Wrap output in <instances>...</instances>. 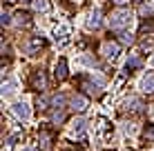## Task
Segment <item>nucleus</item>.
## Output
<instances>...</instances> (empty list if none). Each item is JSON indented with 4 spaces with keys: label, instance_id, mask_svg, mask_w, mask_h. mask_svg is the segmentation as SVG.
<instances>
[{
    "label": "nucleus",
    "instance_id": "f257e3e1",
    "mask_svg": "<svg viewBox=\"0 0 154 151\" xmlns=\"http://www.w3.org/2000/svg\"><path fill=\"white\" fill-rule=\"evenodd\" d=\"M130 22H132V13L127 9H116L109 16V27L112 29H125L130 27Z\"/></svg>",
    "mask_w": 154,
    "mask_h": 151
},
{
    "label": "nucleus",
    "instance_id": "f03ea898",
    "mask_svg": "<svg viewBox=\"0 0 154 151\" xmlns=\"http://www.w3.org/2000/svg\"><path fill=\"white\" fill-rule=\"evenodd\" d=\"M11 111L20 118V120H29L31 118V109H29L27 102H16V105L11 107Z\"/></svg>",
    "mask_w": 154,
    "mask_h": 151
},
{
    "label": "nucleus",
    "instance_id": "7ed1b4c3",
    "mask_svg": "<svg viewBox=\"0 0 154 151\" xmlns=\"http://www.w3.org/2000/svg\"><path fill=\"white\" fill-rule=\"evenodd\" d=\"M141 91L143 93H154V71H147L141 80Z\"/></svg>",
    "mask_w": 154,
    "mask_h": 151
},
{
    "label": "nucleus",
    "instance_id": "20e7f679",
    "mask_svg": "<svg viewBox=\"0 0 154 151\" xmlns=\"http://www.w3.org/2000/svg\"><path fill=\"white\" fill-rule=\"evenodd\" d=\"M69 107L74 109V111H85V109H87V98L81 96V93H76V96H72Z\"/></svg>",
    "mask_w": 154,
    "mask_h": 151
},
{
    "label": "nucleus",
    "instance_id": "39448f33",
    "mask_svg": "<svg viewBox=\"0 0 154 151\" xmlns=\"http://www.w3.org/2000/svg\"><path fill=\"white\" fill-rule=\"evenodd\" d=\"M103 54H105V58H116V56L121 54V45L119 42H105L103 45Z\"/></svg>",
    "mask_w": 154,
    "mask_h": 151
},
{
    "label": "nucleus",
    "instance_id": "423d86ee",
    "mask_svg": "<svg viewBox=\"0 0 154 151\" xmlns=\"http://www.w3.org/2000/svg\"><path fill=\"white\" fill-rule=\"evenodd\" d=\"M98 27H100V11L94 9V11H89V16H87V29H98Z\"/></svg>",
    "mask_w": 154,
    "mask_h": 151
},
{
    "label": "nucleus",
    "instance_id": "0eeeda50",
    "mask_svg": "<svg viewBox=\"0 0 154 151\" xmlns=\"http://www.w3.org/2000/svg\"><path fill=\"white\" fill-rule=\"evenodd\" d=\"M54 76L58 78V80H63V78H67V60L60 58L56 62V69H54Z\"/></svg>",
    "mask_w": 154,
    "mask_h": 151
},
{
    "label": "nucleus",
    "instance_id": "6e6552de",
    "mask_svg": "<svg viewBox=\"0 0 154 151\" xmlns=\"http://www.w3.org/2000/svg\"><path fill=\"white\" fill-rule=\"evenodd\" d=\"M45 85H47L45 74H42V71H36L34 78H31V87H34V89H45Z\"/></svg>",
    "mask_w": 154,
    "mask_h": 151
},
{
    "label": "nucleus",
    "instance_id": "1a4fd4ad",
    "mask_svg": "<svg viewBox=\"0 0 154 151\" xmlns=\"http://www.w3.org/2000/svg\"><path fill=\"white\" fill-rule=\"evenodd\" d=\"M83 131H85V120L83 118H76V120L72 122V133L74 136H83Z\"/></svg>",
    "mask_w": 154,
    "mask_h": 151
},
{
    "label": "nucleus",
    "instance_id": "9d476101",
    "mask_svg": "<svg viewBox=\"0 0 154 151\" xmlns=\"http://www.w3.org/2000/svg\"><path fill=\"white\" fill-rule=\"evenodd\" d=\"M11 93H16V82H14V80L2 82V96H5V98H9Z\"/></svg>",
    "mask_w": 154,
    "mask_h": 151
},
{
    "label": "nucleus",
    "instance_id": "9b49d317",
    "mask_svg": "<svg viewBox=\"0 0 154 151\" xmlns=\"http://www.w3.org/2000/svg\"><path fill=\"white\" fill-rule=\"evenodd\" d=\"M34 9L36 11H47V9H49V2H47V0H34Z\"/></svg>",
    "mask_w": 154,
    "mask_h": 151
},
{
    "label": "nucleus",
    "instance_id": "f8f14e48",
    "mask_svg": "<svg viewBox=\"0 0 154 151\" xmlns=\"http://www.w3.org/2000/svg\"><path fill=\"white\" fill-rule=\"evenodd\" d=\"M143 136H145V140H154V124H150V127H145Z\"/></svg>",
    "mask_w": 154,
    "mask_h": 151
},
{
    "label": "nucleus",
    "instance_id": "ddd939ff",
    "mask_svg": "<svg viewBox=\"0 0 154 151\" xmlns=\"http://www.w3.org/2000/svg\"><path fill=\"white\" fill-rule=\"evenodd\" d=\"M16 18H18V22H20V25H29V16H27V13L20 11L18 16H16Z\"/></svg>",
    "mask_w": 154,
    "mask_h": 151
},
{
    "label": "nucleus",
    "instance_id": "4468645a",
    "mask_svg": "<svg viewBox=\"0 0 154 151\" xmlns=\"http://www.w3.org/2000/svg\"><path fill=\"white\" fill-rule=\"evenodd\" d=\"M141 65V60H136V58H132V60H127V71H130V69H136V67H139Z\"/></svg>",
    "mask_w": 154,
    "mask_h": 151
},
{
    "label": "nucleus",
    "instance_id": "2eb2a0df",
    "mask_svg": "<svg viewBox=\"0 0 154 151\" xmlns=\"http://www.w3.org/2000/svg\"><path fill=\"white\" fill-rule=\"evenodd\" d=\"M38 47H42V40H40V38H34V40H31V47H29V51L38 49Z\"/></svg>",
    "mask_w": 154,
    "mask_h": 151
},
{
    "label": "nucleus",
    "instance_id": "dca6fc26",
    "mask_svg": "<svg viewBox=\"0 0 154 151\" xmlns=\"http://www.w3.org/2000/svg\"><path fill=\"white\" fill-rule=\"evenodd\" d=\"M121 36H123V38H121V40H123V42H130V45L134 42V38H132L130 33H125V31H123V33H121Z\"/></svg>",
    "mask_w": 154,
    "mask_h": 151
},
{
    "label": "nucleus",
    "instance_id": "f3484780",
    "mask_svg": "<svg viewBox=\"0 0 154 151\" xmlns=\"http://www.w3.org/2000/svg\"><path fill=\"white\" fill-rule=\"evenodd\" d=\"M11 22V18H9V13L7 11H2V25H9Z\"/></svg>",
    "mask_w": 154,
    "mask_h": 151
},
{
    "label": "nucleus",
    "instance_id": "a211bd4d",
    "mask_svg": "<svg viewBox=\"0 0 154 151\" xmlns=\"http://www.w3.org/2000/svg\"><path fill=\"white\" fill-rule=\"evenodd\" d=\"M116 2H127V0H116Z\"/></svg>",
    "mask_w": 154,
    "mask_h": 151
},
{
    "label": "nucleus",
    "instance_id": "6ab92c4d",
    "mask_svg": "<svg viewBox=\"0 0 154 151\" xmlns=\"http://www.w3.org/2000/svg\"><path fill=\"white\" fill-rule=\"evenodd\" d=\"M23 151H34V149H23Z\"/></svg>",
    "mask_w": 154,
    "mask_h": 151
}]
</instances>
